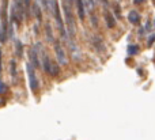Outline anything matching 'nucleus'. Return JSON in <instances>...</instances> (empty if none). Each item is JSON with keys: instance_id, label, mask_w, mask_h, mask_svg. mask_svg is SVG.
Instances as JSON below:
<instances>
[{"instance_id": "nucleus-1", "label": "nucleus", "mask_w": 155, "mask_h": 140, "mask_svg": "<svg viewBox=\"0 0 155 140\" xmlns=\"http://www.w3.org/2000/svg\"><path fill=\"white\" fill-rule=\"evenodd\" d=\"M75 3V0H61L63 4V10H64V15H65V22H67V29H68V34L70 38H72L76 33V22L72 14V5Z\"/></svg>"}, {"instance_id": "nucleus-2", "label": "nucleus", "mask_w": 155, "mask_h": 140, "mask_svg": "<svg viewBox=\"0 0 155 140\" xmlns=\"http://www.w3.org/2000/svg\"><path fill=\"white\" fill-rule=\"evenodd\" d=\"M45 7L51 11V14L54 16V21L57 23V27H59L60 33L64 38H67V33H65V29H64V22H63V18H61V14H60V7L57 4V0H45Z\"/></svg>"}, {"instance_id": "nucleus-3", "label": "nucleus", "mask_w": 155, "mask_h": 140, "mask_svg": "<svg viewBox=\"0 0 155 140\" xmlns=\"http://www.w3.org/2000/svg\"><path fill=\"white\" fill-rule=\"evenodd\" d=\"M8 14H7V0H3L2 11H0V42L4 44L8 38Z\"/></svg>"}, {"instance_id": "nucleus-4", "label": "nucleus", "mask_w": 155, "mask_h": 140, "mask_svg": "<svg viewBox=\"0 0 155 140\" xmlns=\"http://www.w3.org/2000/svg\"><path fill=\"white\" fill-rule=\"evenodd\" d=\"M11 23H15L16 26H21L25 16V4L23 0H14L11 5Z\"/></svg>"}, {"instance_id": "nucleus-5", "label": "nucleus", "mask_w": 155, "mask_h": 140, "mask_svg": "<svg viewBox=\"0 0 155 140\" xmlns=\"http://www.w3.org/2000/svg\"><path fill=\"white\" fill-rule=\"evenodd\" d=\"M27 75H29V86H30V90L33 93H35L40 87V83H38V79H37V75H35V71H34V67L31 64H27Z\"/></svg>"}, {"instance_id": "nucleus-6", "label": "nucleus", "mask_w": 155, "mask_h": 140, "mask_svg": "<svg viewBox=\"0 0 155 140\" xmlns=\"http://www.w3.org/2000/svg\"><path fill=\"white\" fill-rule=\"evenodd\" d=\"M54 53H56L57 63H59L60 65H65L68 63L65 50H64V48H63V45L60 42H54Z\"/></svg>"}, {"instance_id": "nucleus-7", "label": "nucleus", "mask_w": 155, "mask_h": 140, "mask_svg": "<svg viewBox=\"0 0 155 140\" xmlns=\"http://www.w3.org/2000/svg\"><path fill=\"white\" fill-rule=\"evenodd\" d=\"M29 59H30V64L34 68H40L41 67V61H40V56H38L35 48H31L29 50Z\"/></svg>"}, {"instance_id": "nucleus-8", "label": "nucleus", "mask_w": 155, "mask_h": 140, "mask_svg": "<svg viewBox=\"0 0 155 140\" xmlns=\"http://www.w3.org/2000/svg\"><path fill=\"white\" fill-rule=\"evenodd\" d=\"M75 4L78 8V15H79V18L83 21L84 15H86V8H84V4H83V0H75Z\"/></svg>"}, {"instance_id": "nucleus-9", "label": "nucleus", "mask_w": 155, "mask_h": 140, "mask_svg": "<svg viewBox=\"0 0 155 140\" xmlns=\"http://www.w3.org/2000/svg\"><path fill=\"white\" fill-rule=\"evenodd\" d=\"M105 21H106V24L109 29H113V27L116 26V19H114V15H113L112 12H109V11H106L105 12Z\"/></svg>"}, {"instance_id": "nucleus-10", "label": "nucleus", "mask_w": 155, "mask_h": 140, "mask_svg": "<svg viewBox=\"0 0 155 140\" xmlns=\"http://www.w3.org/2000/svg\"><path fill=\"white\" fill-rule=\"evenodd\" d=\"M60 72V67H59V63H54L52 60L51 63V68H49V75L51 76H57Z\"/></svg>"}, {"instance_id": "nucleus-11", "label": "nucleus", "mask_w": 155, "mask_h": 140, "mask_svg": "<svg viewBox=\"0 0 155 140\" xmlns=\"http://www.w3.org/2000/svg\"><path fill=\"white\" fill-rule=\"evenodd\" d=\"M128 19H129V22H131L132 24H139L140 15L136 12V11H131V12H129V15H128Z\"/></svg>"}, {"instance_id": "nucleus-12", "label": "nucleus", "mask_w": 155, "mask_h": 140, "mask_svg": "<svg viewBox=\"0 0 155 140\" xmlns=\"http://www.w3.org/2000/svg\"><path fill=\"white\" fill-rule=\"evenodd\" d=\"M11 78H12V82L15 83L16 82V63L15 60H11Z\"/></svg>"}, {"instance_id": "nucleus-13", "label": "nucleus", "mask_w": 155, "mask_h": 140, "mask_svg": "<svg viewBox=\"0 0 155 140\" xmlns=\"http://www.w3.org/2000/svg\"><path fill=\"white\" fill-rule=\"evenodd\" d=\"M25 4V16H29L31 12V0H23Z\"/></svg>"}, {"instance_id": "nucleus-14", "label": "nucleus", "mask_w": 155, "mask_h": 140, "mask_svg": "<svg viewBox=\"0 0 155 140\" xmlns=\"http://www.w3.org/2000/svg\"><path fill=\"white\" fill-rule=\"evenodd\" d=\"M45 30H46V37H48V41H49V42H53V34H52V27H51V24H46Z\"/></svg>"}, {"instance_id": "nucleus-15", "label": "nucleus", "mask_w": 155, "mask_h": 140, "mask_svg": "<svg viewBox=\"0 0 155 140\" xmlns=\"http://www.w3.org/2000/svg\"><path fill=\"white\" fill-rule=\"evenodd\" d=\"M22 53H23V45H22L21 41H16V54L22 56Z\"/></svg>"}, {"instance_id": "nucleus-16", "label": "nucleus", "mask_w": 155, "mask_h": 140, "mask_svg": "<svg viewBox=\"0 0 155 140\" xmlns=\"http://www.w3.org/2000/svg\"><path fill=\"white\" fill-rule=\"evenodd\" d=\"M137 49H139V48H137V46L136 45H131V46H129V48H128V53L129 54H134V53H137Z\"/></svg>"}, {"instance_id": "nucleus-17", "label": "nucleus", "mask_w": 155, "mask_h": 140, "mask_svg": "<svg viewBox=\"0 0 155 140\" xmlns=\"http://www.w3.org/2000/svg\"><path fill=\"white\" fill-rule=\"evenodd\" d=\"M5 91H7V87H5V84L3 83L2 80H0V94H4Z\"/></svg>"}, {"instance_id": "nucleus-18", "label": "nucleus", "mask_w": 155, "mask_h": 140, "mask_svg": "<svg viewBox=\"0 0 155 140\" xmlns=\"http://www.w3.org/2000/svg\"><path fill=\"white\" fill-rule=\"evenodd\" d=\"M146 0H134V4L135 5H140V4H143Z\"/></svg>"}, {"instance_id": "nucleus-19", "label": "nucleus", "mask_w": 155, "mask_h": 140, "mask_svg": "<svg viewBox=\"0 0 155 140\" xmlns=\"http://www.w3.org/2000/svg\"><path fill=\"white\" fill-rule=\"evenodd\" d=\"M0 71H2V49H0Z\"/></svg>"}, {"instance_id": "nucleus-20", "label": "nucleus", "mask_w": 155, "mask_h": 140, "mask_svg": "<svg viewBox=\"0 0 155 140\" xmlns=\"http://www.w3.org/2000/svg\"><path fill=\"white\" fill-rule=\"evenodd\" d=\"M154 24H155V21H154Z\"/></svg>"}]
</instances>
